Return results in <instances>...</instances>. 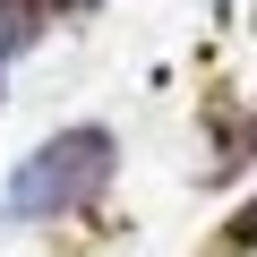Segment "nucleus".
Wrapping results in <instances>:
<instances>
[{
    "label": "nucleus",
    "mask_w": 257,
    "mask_h": 257,
    "mask_svg": "<svg viewBox=\"0 0 257 257\" xmlns=\"http://www.w3.org/2000/svg\"><path fill=\"white\" fill-rule=\"evenodd\" d=\"M120 172V138L111 128H60V138H43L9 189H0V214L9 223H52V214H77L86 197H103Z\"/></svg>",
    "instance_id": "nucleus-1"
},
{
    "label": "nucleus",
    "mask_w": 257,
    "mask_h": 257,
    "mask_svg": "<svg viewBox=\"0 0 257 257\" xmlns=\"http://www.w3.org/2000/svg\"><path fill=\"white\" fill-rule=\"evenodd\" d=\"M69 9H86V0H0V60L26 52V43H43Z\"/></svg>",
    "instance_id": "nucleus-2"
},
{
    "label": "nucleus",
    "mask_w": 257,
    "mask_h": 257,
    "mask_svg": "<svg viewBox=\"0 0 257 257\" xmlns=\"http://www.w3.org/2000/svg\"><path fill=\"white\" fill-rule=\"evenodd\" d=\"M197 257H257V197H240L214 231H206V248Z\"/></svg>",
    "instance_id": "nucleus-3"
},
{
    "label": "nucleus",
    "mask_w": 257,
    "mask_h": 257,
    "mask_svg": "<svg viewBox=\"0 0 257 257\" xmlns=\"http://www.w3.org/2000/svg\"><path fill=\"white\" fill-rule=\"evenodd\" d=\"M231 163H257V103H248L240 128H231Z\"/></svg>",
    "instance_id": "nucleus-4"
}]
</instances>
